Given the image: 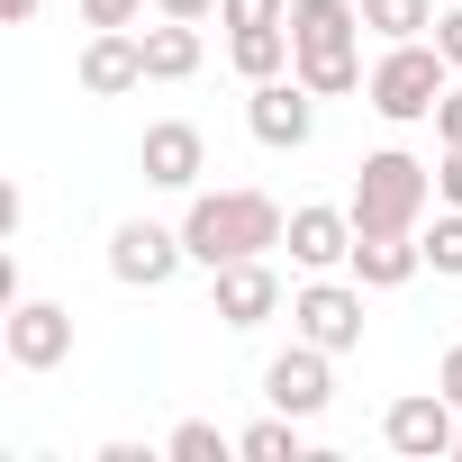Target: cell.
I'll return each instance as SVG.
<instances>
[{
  "mask_svg": "<svg viewBox=\"0 0 462 462\" xmlns=\"http://www.w3.org/2000/svg\"><path fill=\"white\" fill-rule=\"evenodd\" d=\"M426 199H435V172L408 145H381V154H363L345 208H354V236H372V226H426Z\"/></svg>",
  "mask_w": 462,
  "mask_h": 462,
  "instance_id": "cell-4",
  "label": "cell"
},
{
  "mask_svg": "<svg viewBox=\"0 0 462 462\" xmlns=\"http://www.w3.org/2000/svg\"><path fill=\"white\" fill-rule=\"evenodd\" d=\"M381 444L408 453V462H444V453H462V408H453L444 390H408V399H390Z\"/></svg>",
  "mask_w": 462,
  "mask_h": 462,
  "instance_id": "cell-6",
  "label": "cell"
},
{
  "mask_svg": "<svg viewBox=\"0 0 462 462\" xmlns=\"http://www.w3.org/2000/svg\"><path fill=\"white\" fill-rule=\"evenodd\" d=\"M208 318H217V327H263V318H282V273H273L263 254L217 263V273H208Z\"/></svg>",
  "mask_w": 462,
  "mask_h": 462,
  "instance_id": "cell-10",
  "label": "cell"
},
{
  "mask_svg": "<svg viewBox=\"0 0 462 462\" xmlns=\"http://www.w3.org/2000/svg\"><path fill=\"white\" fill-rule=\"evenodd\" d=\"M453 91V64H444V46L435 37H399V46H381V64L363 73V100L390 118V127H417V118H435V100Z\"/></svg>",
  "mask_w": 462,
  "mask_h": 462,
  "instance_id": "cell-3",
  "label": "cell"
},
{
  "mask_svg": "<svg viewBox=\"0 0 462 462\" xmlns=\"http://www.w3.org/2000/svg\"><path fill=\"white\" fill-rule=\"evenodd\" d=\"M363 28H372L381 46H399V37H435V0H363Z\"/></svg>",
  "mask_w": 462,
  "mask_h": 462,
  "instance_id": "cell-18",
  "label": "cell"
},
{
  "mask_svg": "<svg viewBox=\"0 0 462 462\" xmlns=\"http://www.w3.org/2000/svg\"><path fill=\"white\" fill-rule=\"evenodd\" d=\"M217 19H226V28H282L291 0H217Z\"/></svg>",
  "mask_w": 462,
  "mask_h": 462,
  "instance_id": "cell-22",
  "label": "cell"
},
{
  "mask_svg": "<svg viewBox=\"0 0 462 462\" xmlns=\"http://www.w3.org/2000/svg\"><path fill=\"white\" fill-rule=\"evenodd\" d=\"M0 19H10V28H28V19H37V0H0Z\"/></svg>",
  "mask_w": 462,
  "mask_h": 462,
  "instance_id": "cell-29",
  "label": "cell"
},
{
  "mask_svg": "<svg viewBox=\"0 0 462 462\" xmlns=\"http://www.w3.org/2000/svg\"><path fill=\"white\" fill-rule=\"evenodd\" d=\"M435 46H444V64L462 73V10H435Z\"/></svg>",
  "mask_w": 462,
  "mask_h": 462,
  "instance_id": "cell-24",
  "label": "cell"
},
{
  "mask_svg": "<svg viewBox=\"0 0 462 462\" xmlns=\"http://www.w3.org/2000/svg\"><path fill=\"white\" fill-rule=\"evenodd\" d=\"M435 199L462 208V145H444V172H435Z\"/></svg>",
  "mask_w": 462,
  "mask_h": 462,
  "instance_id": "cell-26",
  "label": "cell"
},
{
  "mask_svg": "<svg viewBox=\"0 0 462 462\" xmlns=\"http://www.w3.org/2000/svg\"><path fill=\"white\" fill-rule=\"evenodd\" d=\"M263 399H273L282 417H300V426H309V417L336 399V354H327V345H309V336H291V354H273V363H263Z\"/></svg>",
  "mask_w": 462,
  "mask_h": 462,
  "instance_id": "cell-8",
  "label": "cell"
},
{
  "mask_svg": "<svg viewBox=\"0 0 462 462\" xmlns=\"http://www.w3.org/2000/svg\"><path fill=\"white\" fill-rule=\"evenodd\" d=\"M291 73L318 100L363 91V0H291Z\"/></svg>",
  "mask_w": 462,
  "mask_h": 462,
  "instance_id": "cell-2",
  "label": "cell"
},
{
  "mask_svg": "<svg viewBox=\"0 0 462 462\" xmlns=\"http://www.w3.org/2000/svg\"><path fill=\"white\" fill-rule=\"evenodd\" d=\"M226 64H236L245 82H273L291 64V19L282 28H226Z\"/></svg>",
  "mask_w": 462,
  "mask_h": 462,
  "instance_id": "cell-17",
  "label": "cell"
},
{
  "mask_svg": "<svg viewBox=\"0 0 462 462\" xmlns=\"http://www.w3.org/2000/svg\"><path fill=\"white\" fill-rule=\"evenodd\" d=\"M345 273H354L363 291H399V282H417V273H426V245H417V226H372V236H354Z\"/></svg>",
  "mask_w": 462,
  "mask_h": 462,
  "instance_id": "cell-13",
  "label": "cell"
},
{
  "mask_svg": "<svg viewBox=\"0 0 462 462\" xmlns=\"http://www.w3.org/2000/svg\"><path fill=\"white\" fill-rule=\"evenodd\" d=\"M154 10H163V19H208L217 0H154Z\"/></svg>",
  "mask_w": 462,
  "mask_h": 462,
  "instance_id": "cell-28",
  "label": "cell"
},
{
  "mask_svg": "<svg viewBox=\"0 0 462 462\" xmlns=\"http://www.w3.org/2000/svg\"><path fill=\"white\" fill-rule=\"evenodd\" d=\"M435 136H444V145H462V82L435 100Z\"/></svg>",
  "mask_w": 462,
  "mask_h": 462,
  "instance_id": "cell-25",
  "label": "cell"
},
{
  "mask_svg": "<svg viewBox=\"0 0 462 462\" xmlns=\"http://www.w3.org/2000/svg\"><path fill=\"white\" fill-rule=\"evenodd\" d=\"M245 127H254V145L300 154V145L318 136V91H309L300 73H273V82H254V91H245Z\"/></svg>",
  "mask_w": 462,
  "mask_h": 462,
  "instance_id": "cell-7",
  "label": "cell"
},
{
  "mask_svg": "<svg viewBox=\"0 0 462 462\" xmlns=\"http://www.w3.org/2000/svg\"><path fill=\"white\" fill-rule=\"evenodd\" d=\"M136 172H145L154 190H199V172H208V136H199L190 118H154L145 145H136Z\"/></svg>",
  "mask_w": 462,
  "mask_h": 462,
  "instance_id": "cell-12",
  "label": "cell"
},
{
  "mask_svg": "<svg viewBox=\"0 0 462 462\" xmlns=\"http://www.w3.org/2000/svg\"><path fill=\"white\" fill-rule=\"evenodd\" d=\"M145 0H82V28H136Z\"/></svg>",
  "mask_w": 462,
  "mask_h": 462,
  "instance_id": "cell-23",
  "label": "cell"
},
{
  "mask_svg": "<svg viewBox=\"0 0 462 462\" xmlns=\"http://www.w3.org/2000/svg\"><path fill=\"white\" fill-rule=\"evenodd\" d=\"M291 336L327 345V354H354L363 345V282H336V273H309L291 291Z\"/></svg>",
  "mask_w": 462,
  "mask_h": 462,
  "instance_id": "cell-5",
  "label": "cell"
},
{
  "mask_svg": "<svg viewBox=\"0 0 462 462\" xmlns=\"http://www.w3.org/2000/svg\"><path fill=\"white\" fill-rule=\"evenodd\" d=\"M190 263V245H181V226H154V217H127L118 236H109V273L127 282V291H163L172 273Z\"/></svg>",
  "mask_w": 462,
  "mask_h": 462,
  "instance_id": "cell-9",
  "label": "cell"
},
{
  "mask_svg": "<svg viewBox=\"0 0 462 462\" xmlns=\"http://www.w3.org/2000/svg\"><path fill=\"white\" fill-rule=\"evenodd\" d=\"M417 245H426V273L462 282V208H435V217L417 226Z\"/></svg>",
  "mask_w": 462,
  "mask_h": 462,
  "instance_id": "cell-19",
  "label": "cell"
},
{
  "mask_svg": "<svg viewBox=\"0 0 462 462\" xmlns=\"http://www.w3.org/2000/svg\"><path fill=\"white\" fill-rule=\"evenodd\" d=\"M190 73H199V19L145 28V82H190Z\"/></svg>",
  "mask_w": 462,
  "mask_h": 462,
  "instance_id": "cell-16",
  "label": "cell"
},
{
  "mask_svg": "<svg viewBox=\"0 0 462 462\" xmlns=\"http://www.w3.org/2000/svg\"><path fill=\"white\" fill-rule=\"evenodd\" d=\"M236 453H245V462H300V417H282V408H273L263 426H245V435H236Z\"/></svg>",
  "mask_w": 462,
  "mask_h": 462,
  "instance_id": "cell-20",
  "label": "cell"
},
{
  "mask_svg": "<svg viewBox=\"0 0 462 462\" xmlns=\"http://www.w3.org/2000/svg\"><path fill=\"white\" fill-rule=\"evenodd\" d=\"M145 82V28H91V46H82V91L91 100H118V91H136Z\"/></svg>",
  "mask_w": 462,
  "mask_h": 462,
  "instance_id": "cell-14",
  "label": "cell"
},
{
  "mask_svg": "<svg viewBox=\"0 0 462 462\" xmlns=\"http://www.w3.org/2000/svg\"><path fill=\"white\" fill-rule=\"evenodd\" d=\"M163 453H172V462H226V453H236V444H226V435H217V426H208V417H181V426H172V444H163Z\"/></svg>",
  "mask_w": 462,
  "mask_h": 462,
  "instance_id": "cell-21",
  "label": "cell"
},
{
  "mask_svg": "<svg viewBox=\"0 0 462 462\" xmlns=\"http://www.w3.org/2000/svg\"><path fill=\"white\" fill-rule=\"evenodd\" d=\"M435 390L462 408V345H444V363H435Z\"/></svg>",
  "mask_w": 462,
  "mask_h": 462,
  "instance_id": "cell-27",
  "label": "cell"
},
{
  "mask_svg": "<svg viewBox=\"0 0 462 462\" xmlns=\"http://www.w3.org/2000/svg\"><path fill=\"white\" fill-rule=\"evenodd\" d=\"M0 345H10L19 372H55L73 354V309L55 300H19V309H0Z\"/></svg>",
  "mask_w": 462,
  "mask_h": 462,
  "instance_id": "cell-11",
  "label": "cell"
},
{
  "mask_svg": "<svg viewBox=\"0 0 462 462\" xmlns=\"http://www.w3.org/2000/svg\"><path fill=\"white\" fill-rule=\"evenodd\" d=\"M291 236V217H282V199L273 190H190V208H181V245H190V263H245V254H273Z\"/></svg>",
  "mask_w": 462,
  "mask_h": 462,
  "instance_id": "cell-1",
  "label": "cell"
},
{
  "mask_svg": "<svg viewBox=\"0 0 462 462\" xmlns=\"http://www.w3.org/2000/svg\"><path fill=\"white\" fill-rule=\"evenodd\" d=\"M291 263L300 273H336L345 254H354V208H327V199H309V208H291Z\"/></svg>",
  "mask_w": 462,
  "mask_h": 462,
  "instance_id": "cell-15",
  "label": "cell"
}]
</instances>
